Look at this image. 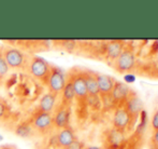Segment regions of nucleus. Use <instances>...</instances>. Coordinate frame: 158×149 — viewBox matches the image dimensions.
I'll use <instances>...</instances> for the list:
<instances>
[{"instance_id":"f3484780","label":"nucleus","mask_w":158,"mask_h":149,"mask_svg":"<svg viewBox=\"0 0 158 149\" xmlns=\"http://www.w3.org/2000/svg\"><path fill=\"white\" fill-rule=\"evenodd\" d=\"M35 133V130L32 129L31 124L28 122H24V123L19 124L16 128V134L21 137H30Z\"/></svg>"},{"instance_id":"39448f33","label":"nucleus","mask_w":158,"mask_h":149,"mask_svg":"<svg viewBox=\"0 0 158 149\" xmlns=\"http://www.w3.org/2000/svg\"><path fill=\"white\" fill-rule=\"evenodd\" d=\"M69 78L72 81V85L73 89H74L75 99L77 101V103H83V102L87 101L88 92H87V88H86L84 72H71L69 75Z\"/></svg>"},{"instance_id":"5701e85b","label":"nucleus","mask_w":158,"mask_h":149,"mask_svg":"<svg viewBox=\"0 0 158 149\" xmlns=\"http://www.w3.org/2000/svg\"><path fill=\"white\" fill-rule=\"evenodd\" d=\"M0 149H19L16 146H13V145H4V146H1Z\"/></svg>"},{"instance_id":"9d476101","label":"nucleus","mask_w":158,"mask_h":149,"mask_svg":"<svg viewBox=\"0 0 158 149\" xmlns=\"http://www.w3.org/2000/svg\"><path fill=\"white\" fill-rule=\"evenodd\" d=\"M96 79H97L99 93H101L103 95L111 94L115 84L114 79L112 77H110V76L103 74H96Z\"/></svg>"},{"instance_id":"423d86ee","label":"nucleus","mask_w":158,"mask_h":149,"mask_svg":"<svg viewBox=\"0 0 158 149\" xmlns=\"http://www.w3.org/2000/svg\"><path fill=\"white\" fill-rule=\"evenodd\" d=\"M70 115H71V107H67L64 105L57 106L52 113L53 117V125L54 129L60 131L69 126L70 122Z\"/></svg>"},{"instance_id":"393cba45","label":"nucleus","mask_w":158,"mask_h":149,"mask_svg":"<svg viewBox=\"0 0 158 149\" xmlns=\"http://www.w3.org/2000/svg\"><path fill=\"white\" fill-rule=\"evenodd\" d=\"M103 149H115V148H113V147H110V146H109V147H106V148H103Z\"/></svg>"},{"instance_id":"0eeeda50","label":"nucleus","mask_w":158,"mask_h":149,"mask_svg":"<svg viewBox=\"0 0 158 149\" xmlns=\"http://www.w3.org/2000/svg\"><path fill=\"white\" fill-rule=\"evenodd\" d=\"M135 53L130 49H124L123 52L116 59V69L119 72H127L131 70L135 66Z\"/></svg>"},{"instance_id":"412c9836","label":"nucleus","mask_w":158,"mask_h":149,"mask_svg":"<svg viewBox=\"0 0 158 149\" xmlns=\"http://www.w3.org/2000/svg\"><path fill=\"white\" fill-rule=\"evenodd\" d=\"M152 128L154 129V131L158 130V110L155 112L154 116L152 118Z\"/></svg>"},{"instance_id":"9b49d317","label":"nucleus","mask_w":158,"mask_h":149,"mask_svg":"<svg viewBox=\"0 0 158 149\" xmlns=\"http://www.w3.org/2000/svg\"><path fill=\"white\" fill-rule=\"evenodd\" d=\"M112 97L117 102H126L131 95V90L124 82H115L114 88L111 92Z\"/></svg>"},{"instance_id":"2eb2a0df","label":"nucleus","mask_w":158,"mask_h":149,"mask_svg":"<svg viewBox=\"0 0 158 149\" xmlns=\"http://www.w3.org/2000/svg\"><path fill=\"white\" fill-rule=\"evenodd\" d=\"M84 77H85L86 88H87L88 97H97L99 94V89H98L97 79H96V74L92 72H84Z\"/></svg>"},{"instance_id":"a878e982","label":"nucleus","mask_w":158,"mask_h":149,"mask_svg":"<svg viewBox=\"0 0 158 149\" xmlns=\"http://www.w3.org/2000/svg\"><path fill=\"white\" fill-rule=\"evenodd\" d=\"M1 82H2V79L0 78V85H1Z\"/></svg>"},{"instance_id":"b1692460","label":"nucleus","mask_w":158,"mask_h":149,"mask_svg":"<svg viewBox=\"0 0 158 149\" xmlns=\"http://www.w3.org/2000/svg\"><path fill=\"white\" fill-rule=\"evenodd\" d=\"M85 149H101V148L97 147V146H89V147H86Z\"/></svg>"},{"instance_id":"6ab92c4d","label":"nucleus","mask_w":158,"mask_h":149,"mask_svg":"<svg viewBox=\"0 0 158 149\" xmlns=\"http://www.w3.org/2000/svg\"><path fill=\"white\" fill-rule=\"evenodd\" d=\"M6 110H8V104L2 97H0V120L3 119V117L6 115Z\"/></svg>"},{"instance_id":"f8f14e48","label":"nucleus","mask_w":158,"mask_h":149,"mask_svg":"<svg viewBox=\"0 0 158 149\" xmlns=\"http://www.w3.org/2000/svg\"><path fill=\"white\" fill-rule=\"evenodd\" d=\"M75 99V94H74V89L72 85V81L69 78V76L67 77L66 84H64L63 91H61V102L60 104L67 107H71L73 101Z\"/></svg>"},{"instance_id":"20e7f679","label":"nucleus","mask_w":158,"mask_h":149,"mask_svg":"<svg viewBox=\"0 0 158 149\" xmlns=\"http://www.w3.org/2000/svg\"><path fill=\"white\" fill-rule=\"evenodd\" d=\"M29 123L31 124L35 132H38L43 135L48 134L54 129L52 113L33 112L31 118L29 119Z\"/></svg>"},{"instance_id":"a211bd4d","label":"nucleus","mask_w":158,"mask_h":149,"mask_svg":"<svg viewBox=\"0 0 158 149\" xmlns=\"http://www.w3.org/2000/svg\"><path fill=\"white\" fill-rule=\"evenodd\" d=\"M9 67L6 65V61H4V57L2 55V48H0V78L3 79L9 72Z\"/></svg>"},{"instance_id":"f257e3e1","label":"nucleus","mask_w":158,"mask_h":149,"mask_svg":"<svg viewBox=\"0 0 158 149\" xmlns=\"http://www.w3.org/2000/svg\"><path fill=\"white\" fill-rule=\"evenodd\" d=\"M2 55H3L9 69H27L30 57L24 51L14 48V46H6L2 48Z\"/></svg>"},{"instance_id":"4be33fe9","label":"nucleus","mask_w":158,"mask_h":149,"mask_svg":"<svg viewBox=\"0 0 158 149\" xmlns=\"http://www.w3.org/2000/svg\"><path fill=\"white\" fill-rule=\"evenodd\" d=\"M152 143L154 146L158 147V130L155 131L154 134H153V137H152Z\"/></svg>"},{"instance_id":"aec40b11","label":"nucleus","mask_w":158,"mask_h":149,"mask_svg":"<svg viewBox=\"0 0 158 149\" xmlns=\"http://www.w3.org/2000/svg\"><path fill=\"white\" fill-rule=\"evenodd\" d=\"M64 149H85V148H84V144L82 142L75 139L73 143H71L68 147H66Z\"/></svg>"},{"instance_id":"4468645a","label":"nucleus","mask_w":158,"mask_h":149,"mask_svg":"<svg viewBox=\"0 0 158 149\" xmlns=\"http://www.w3.org/2000/svg\"><path fill=\"white\" fill-rule=\"evenodd\" d=\"M125 109L128 112L130 117H137L139 113L142 112L143 109V103L142 101L135 95H130L126 101V107Z\"/></svg>"},{"instance_id":"1a4fd4ad","label":"nucleus","mask_w":158,"mask_h":149,"mask_svg":"<svg viewBox=\"0 0 158 149\" xmlns=\"http://www.w3.org/2000/svg\"><path fill=\"white\" fill-rule=\"evenodd\" d=\"M75 135L73 133L72 129L70 126L66 129H63V130L58 131V133L55 136V143H56V146L58 148L64 149L66 147H68L71 143L75 141Z\"/></svg>"},{"instance_id":"ddd939ff","label":"nucleus","mask_w":158,"mask_h":149,"mask_svg":"<svg viewBox=\"0 0 158 149\" xmlns=\"http://www.w3.org/2000/svg\"><path fill=\"white\" fill-rule=\"evenodd\" d=\"M131 121V117L125 108H118L115 112L113 117V123L114 126L118 130H124L129 125Z\"/></svg>"},{"instance_id":"bb28decb","label":"nucleus","mask_w":158,"mask_h":149,"mask_svg":"<svg viewBox=\"0 0 158 149\" xmlns=\"http://www.w3.org/2000/svg\"><path fill=\"white\" fill-rule=\"evenodd\" d=\"M157 149H158V147H157Z\"/></svg>"},{"instance_id":"6e6552de","label":"nucleus","mask_w":158,"mask_h":149,"mask_svg":"<svg viewBox=\"0 0 158 149\" xmlns=\"http://www.w3.org/2000/svg\"><path fill=\"white\" fill-rule=\"evenodd\" d=\"M56 99L57 96L52 93H45L41 97L37 108L35 109V112H46L52 113L56 108Z\"/></svg>"},{"instance_id":"dca6fc26","label":"nucleus","mask_w":158,"mask_h":149,"mask_svg":"<svg viewBox=\"0 0 158 149\" xmlns=\"http://www.w3.org/2000/svg\"><path fill=\"white\" fill-rule=\"evenodd\" d=\"M124 49L125 48H124V44L122 41H117V40L110 41L106 46V55L113 61H116Z\"/></svg>"},{"instance_id":"7ed1b4c3","label":"nucleus","mask_w":158,"mask_h":149,"mask_svg":"<svg viewBox=\"0 0 158 149\" xmlns=\"http://www.w3.org/2000/svg\"><path fill=\"white\" fill-rule=\"evenodd\" d=\"M66 80L67 76L64 75V70L60 67L52 65L50 76H48V82H46L48 93H52V94L58 96L63 91L64 84H66Z\"/></svg>"},{"instance_id":"f03ea898","label":"nucleus","mask_w":158,"mask_h":149,"mask_svg":"<svg viewBox=\"0 0 158 149\" xmlns=\"http://www.w3.org/2000/svg\"><path fill=\"white\" fill-rule=\"evenodd\" d=\"M51 67H52V64L48 63L45 59L35 55V56H30L27 70L35 79L46 85L51 72Z\"/></svg>"}]
</instances>
